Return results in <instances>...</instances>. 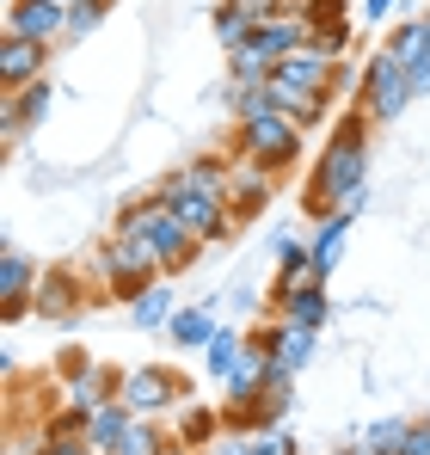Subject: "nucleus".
<instances>
[{
	"instance_id": "f257e3e1",
	"label": "nucleus",
	"mask_w": 430,
	"mask_h": 455,
	"mask_svg": "<svg viewBox=\"0 0 430 455\" xmlns=\"http://www.w3.org/2000/svg\"><path fill=\"white\" fill-rule=\"evenodd\" d=\"M362 185H369V117L351 105V111L338 117L332 142L314 160V179H307V191H301V210H307L314 222H326V216L345 210V197L362 191Z\"/></svg>"
},
{
	"instance_id": "f03ea898",
	"label": "nucleus",
	"mask_w": 430,
	"mask_h": 455,
	"mask_svg": "<svg viewBox=\"0 0 430 455\" xmlns=\"http://www.w3.org/2000/svg\"><path fill=\"white\" fill-rule=\"evenodd\" d=\"M117 234H136V240H147L166 277H179V271H191V265H197V252H203V240H197L191 228L179 222V216H172V210H166V204H160L154 191L117 210Z\"/></svg>"
},
{
	"instance_id": "7ed1b4c3",
	"label": "nucleus",
	"mask_w": 430,
	"mask_h": 455,
	"mask_svg": "<svg viewBox=\"0 0 430 455\" xmlns=\"http://www.w3.org/2000/svg\"><path fill=\"white\" fill-rule=\"evenodd\" d=\"M92 271H99V283H105L111 296H123V302H136L142 290H154V283L166 277L160 259H154V246L136 240V234H111V240H99Z\"/></svg>"
},
{
	"instance_id": "20e7f679",
	"label": "nucleus",
	"mask_w": 430,
	"mask_h": 455,
	"mask_svg": "<svg viewBox=\"0 0 430 455\" xmlns=\"http://www.w3.org/2000/svg\"><path fill=\"white\" fill-rule=\"evenodd\" d=\"M301 142H307V130H301L289 111H265V117H246V124H240L234 160H252V166H265V172H289V166L301 160Z\"/></svg>"
},
{
	"instance_id": "39448f33",
	"label": "nucleus",
	"mask_w": 430,
	"mask_h": 455,
	"mask_svg": "<svg viewBox=\"0 0 430 455\" xmlns=\"http://www.w3.org/2000/svg\"><path fill=\"white\" fill-rule=\"evenodd\" d=\"M154 197H160V204H166L179 222L191 228L203 246H221V240H234V228H240V222H234V210H227V197H210V191H197L185 172L160 179V185H154Z\"/></svg>"
},
{
	"instance_id": "423d86ee",
	"label": "nucleus",
	"mask_w": 430,
	"mask_h": 455,
	"mask_svg": "<svg viewBox=\"0 0 430 455\" xmlns=\"http://www.w3.org/2000/svg\"><path fill=\"white\" fill-rule=\"evenodd\" d=\"M412 99H418V92H412V75H406L387 50H375V56L362 62V75H357V111L369 117V124H394Z\"/></svg>"
},
{
	"instance_id": "0eeeda50",
	"label": "nucleus",
	"mask_w": 430,
	"mask_h": 455,
	"mask_svg": "<svg viewBox=\"0 0 430 455\" xmlns=\"http://www.w3.org/2000/svg\"><path fill=\"white\" fill-rule=\"evenodd\" d=\"M117 400L130 412H142V419H160V412H172V406L191 400V381L179 376V370H166V363H142V370H123Z\"/></svg>"
},
{
	"instance_id": "6e6552de",
	"label": "nucleus",
	"mask_w": 430,
	"mask_h": 455,
	"mask_svg": "<svg viewBox=\"0 0 430 455\" xmlns=\"http://www.w3.org/2000/svg\"><path fill=\"white\" fill-rule=\"evenodd\" d=\"M86 302H92V277H86L80 265H50V271H44V283H37L31 314H44V320H56V326H68Z\"/></svg>"
},
{
	"instance_id": "1a4fd4ad",
	"label": "nucleus",
	"mask_w": 430,
	"mask_h": 455,
	"mask_svg": "<svg viewBox=\"0 0 430 455\" xmlns=\"http://www.w3.org/2000/svg\"><path fill=\"white\" fill-rule=\"evenodd\" d=\"M246 339L271 351V363H277V376H301V363L314 357V332H307V326H289L283 314H277V320H265V326H252Z\"/></svg>"
},
{
	"instance_id": "9d476101",
	"label": "nucleus",
	"mask_w": 430,
	"mask_h": 455,
	"mask_svg": "<svg viewBox=\"0 0 430 455\" xmlns=\"http://www.w3.org/2000/svg\"><path fill=\"white\" fill-rule=\"evenodd\" d=\"M6 31L31 44H56L68 37V0H6Z\"/></svg>"
},
{
	"instance_id": "9b49d317",
	"label": "nucleus",
	"mask_w": 430,
	"mask_h": 455,
	"mask_svg": "<svg viewBox=\"0 0 430 455\" xmlns=\"http://www.w3.org/2000/svg\"><path fill=\"white\" fill-rule=\"evenodd\" d=\"M37 283H44V271H37L19 246H6V252H0V307H6V320H25V314H31Z\"/></svg>"
},
{
	"instance_id": "f8f14e48",
	"label": "nucleus",
	"mask_w": 430,
	"mask_h": 455,
	"mask_svg": "<svg viewBox=\"0 0 430 455\" xmlns=\"http://www.w3.org/2000/svg\"><path fill=\"white\" fill-rule=\"evenodd\" d=\"M44 62H50V44H31V37H19V31L0 37V86H6V92L44 80Z\"/></svg>"
},
{
	"instance_id": "ddd939ff",
	"label": "nucleus",
	"mask_w": 430,
	"mask_h": 455,
	"mask_svg": "<svg viewBox=\"0 0 430 455\" xmlns=\"http://www.w3.org/2000/svg\"><path fill=\"white\" fill-rule=\"evenodd\" d=\"M271 296H277V314H283L289 326H307V332H320L326 314H332L326 277H307V283H295V290H271Z\"/></svg>"
},
{
	"instance_id": "4468645a",
	"label": "nucleus",
	"mask_w": 430,
	"mask_h": 455,
	"mask_svg": "<svg viewBox=\"0 0 430 455\" xmlns=\"http://www.w3.org/2000/svg\"><path fill=\"white\" fill-rule=\"evenodd\" d=\"M271 185H277V172H265V166H252V160H234V191H227V210H234V222H240V228L252 222V216H265Z\"/></svg>"
},
{
	"instance_id": "2eb2a0df",
	"label": "nucleus",
	"mask_w": 430,
	"mask_h": 455,
	"mask_svg": "<svg viewBox=\"0 0 430 455\" xmlns=\"http://www.w3.org/2000/svg\"><path fill=\"white\" fill-rule=\"evenodd\" d=\"M50 99H56V86H50V80H31V86H19V92H6V105H0L6 142H19L31 124H44V117H50Z\"/></svg>"
},
{
	"instance_id": "dca6fc26",
	"label": "nucleus",
	"mask_w": 430,
	"mask_h": 455,
	"mask_svg": "<svg viewBox=\"0 0 430 455\" xmlns=\"http://www.w3.org/2000/svg\"><path fill=\"white\" fill-rule=\"evenodd\" d=\"M221 431H227V412H215L203 400H191L185 412H179V443H191V450H203V443H221Z\"/></svg>"
},
{
	"instance_id": "f3484780",
	"label": "nucleus",
	"mask_w": 430,
	"mask_h": 455,
	"mask_svg": "<svg viewBox=\"0 0 430 455\" xmlns=\"http://www.w3.org/2000/svg\"><path fill=\"white\" fill-rule=\"evenodd\" d=\"M345 240H351V216H345V210H338V216H326V222H320V234L307 240V246H314V271H320V277H332V271H338Z\"/></svg>"
},
{
	"instance_id": "a211bd4d",
	"label": "nucleus",
	"mask_w": 430,
	"mask_h": 455,
	"mask_svg": "<svg viewBox=\"0 0 430 455\" xmlns=\"http://www.w3.org/2000/svg\"><path fill=\"white\" fill-rule=\"evenodd\" d=\"M227 111L246 124V117H265V111H283V105H277V86L271 80H234L227 86Z\"/></svg>"
},
{
	"instance_id": "6ab92c4d",
	"label": "nucleus",
	"mask_w": 430,
	"mask_h": 455,
	"mask_svg": "<svg viewBox=\"0 0 430 455\" xmlns=\"http://www.w3.org/2000/svg\"><path fill=\"white\" fill-rule=\"evenodd\" d=\"M130 419H136V412H130L123 400H105V406H92V412H86V443L105 455L111 443H117V437H123V425H130Z\"/></svg>"
},
{
	"instance_id": "aec40b11",
	"label": "nucleus",
	"mask_w": 430,
	"mask_h": 455,
	"mask_svg": "<svg viewBox=\"0 0 430 455\" xmlns=\"http://www.w3.org/2000/svg\"><path fill=\"white\" fill-rule=\"evenodd\" d=\"M307 277H320V271H314V246L295 240V234H283V240H277V290H295V283H307Z\"/></svg>"
},
{
	"instance_id": "412c9836",
	"label": "nucleus",
	"mask_w": 430,
	"mask_h": 455,
	"mask_svg": "<svg viewBox=\"0 0 430 455\" xmlns=\"http://www.w3.org/2000/svg\"><path fill=\"white\" fill-rule=\"evenodd\" d=\"M387 56L400 62V68H418L430 56V31H425V19H400L394 31H387Z\"/></svg>"
},
{
	"instance_id": "4be33fe9",
	"label": "nucleus",
	"mask_w": 430,
	"mask_h": 455,
	"mask_svg": "<svg viewBox=\"0 0 430 455\" xmlns=\"http://www.w3.org/2000/svg\"><path fill=\"white\" fill-rule=\"evenodd\" d=\"M240 357H246V339H240L234 326H215V339L203 345V370H210L215 381H227L240 370Z\"/></svg>"
},
{
	"instance_id": "5701e85b",
	"label": "nucleus",
	"mask_w": 430,
	"mask_h": 455,
	"mask_svg": "<svg viewBox=\"0 0 430 455\" xmlns=\"http://www.w3.org/2000/svg\"><path fill=\"white\" fill-rule=\"evenodd\" d=\"M166 443H172V437H166V431H160L154 419H142V412H136V419L123 425V437H117V443H111L105 455H160Z\"/></svg>"
},
{
	"instance_id": "b1692460",
	"label": "nucleus",
	"mask_w": 430,
	"mask_h": 455,
	"mask_svg": "<svg viewBox=\"0 0 430 455\" xmlns=\"http://www.w3.org/2000/svg\"><path fill=\"white\" fill-rule=\"evenodd\" d=\"M277 105H283L301 130H320L332 117V92H289V86H277Z\"/></svg>"
},
{
	"instance_id": "393cba45",
	"label": "nucleus",
	"mask_w": 430,
	"mask_h": 455,
	"mask_svg": "<svg viewBox=\"0 0 430 455\" xmlns=\"http://www.w3.org/2000/svg\"><path fill=\"white\" fill-rule=\"evenodd\" d=\"M166 332H172L179 345H197V351H203V345L215 339V307H210V302H203V307H179Z\"/></svg>"
},
{
	"instance_id": "a878e982",
	"label": "nucleus",
	"mask_w": 430,
	"mask_h": 455,
	"mask_svg": "<svg viewBox=\"0 0 430 455\" xmlns=\"http://www.w3.org/2000/svg\"><path fill=\"white\" fill-rule=\"evenodd\" d=\"M136 326H172V314H179V302H172V290H166V277H160V283H154V290H142V296H136Z\"/></svg>"
},
{
	"instance_id": "bb28decb",
	"label": "nucleus",
	"mask_w": 430,
	"mask_h": 455,
	"mask_svg": "<svg viewBox=\"0 0 430 455\" xmlns=\"http://www.w3.org/2000/svg\"><path fill=\"white\" fill-rule=\"evenodd\" d=\"M246 37H252V19H246L240 6L221 0V6H215V44H221V50H240Z\"/></svg>"
},
{
	"instance_id": "cd10ccee",
	"label": "nucleus",
	"mask_w": 430,
	"mask_h": 455,
	"mask_svg": "<svg viewBox=\"0 0 430 455\" xmlns=\"http://www.w3.org/2000/svg\"><path fill=\"white\" fill-rule=\"evenodd\" d=\"M105 12H111V0H68V37H92L99 25H105Z\"/></svg>"
},
{
	"instance_id": "c85d7f7f",
	"label": "nucleus",
	"mask_w": 430,
	"mask_h": 455,
	"mask_svg": "<svg viewBox=\"0 0 430 455\" xmlns=\"http://www.w3.org/2000/svg\"><path fill=\"white\" fill-rule=\"evenodd\" d=\"M406 419H381V425H369V437H362V450L369 455H400V443H406Z\"/></svg>"
},
{
	"instance_id": "c756f323",
	"label": "nucleus",
	"mask_w": 430,
	"mask_h": 455,
	"mask_svg": "<svg viewBox=\"0 0 430 455\" xmlns=\"http://www.w3.org/2000/svg\"><path fill=\"white\" fill-rule=\"evenodd\" d=\"M289 12H301V19H307V31L345 25V0H289Z\"/></svg>"
},
{
	"instance_id": "7c9ffc66",
	"label": "nucleus",
	"mask_w": 430,
	"mask_h": 455,
	"mask_svg": "<svg viewBox=\"0 0 430 455\" xmlns=\"http://www.w3.org/2000/svg\"><path fill=\"white\" fill-rule=\"evenodd\" d=\"M307 50H314V56H326V62H345V50H351V25H326V31H307Z\"/></svg>"
},
{
	"instance_id": "2f4dec72",
	"label": "nucleus",
	"mask_w": 430,
	"mask_h": 455,
	"mask_svg": "<svg viewBox=\"0 0 430 455\" xmlns=\"http://www.w3.org/2000/svg\"><path fill=\"white\" fill-rule=\"evenodd\" d=\"M252 455H295V437L283 425H265V431H252Z\"/></svg>"
},
{
	"instance_id": "473e14b6",
	"label": "nucleus",
	"mask_w": 430,
	"mask_h": 455,
	"mask_svg": "<svg viewBox=\"0 0 430 455\" xmlns=\"http://www.w3.org/2000/svg\"><path fill=\"white\" fill-rule=\"evenodd\" d=\"M227 6H240L252 25H265V19H277V12H289V0H227Z\"/></svg>"
},
{
	"instance_id": "72a5a7b5",
	"label": "nucleus",
	"mask_w": 430,
	"mask_h": 455,
	"mask_svg": "<svg viewBox=\"0 0 430 455\" xmlns=\"http://www.w3.org/2000/svg\"><path fill=\"white\" fill-rule=\"evenodd\" d=\"M37 455H92V450H86V437H44Z\"/></svg>"
},
{
	"instance_id": "f704fd0d",
	"label": "nucleus",
	"mask_w": 430,
	"mask_h": 455,
	"mask_svg": "<svg viewBox=\"0 0 430 455\" xmlns=\"http://www.w3.org/2000/svg\"><path fill=\"white\" fill-rule=\"evenodd\" d=\"M215 455H252V431H221Z\"/></svg>"
},
{
	"instance_id": "c9c22d12",
	"label": "nucleus",
	"mask_w": 430,
	"mask_h": 455,
	"mask_svg": "<svg viewBox=\"0 0 430 455\" xmlns=\"http://www.w3.org/2000/svg\"><path fill=\"white\" fill-rule=\"evenodd\" d=\"M400 455H430V419L406 431V443H400Z\"/></svg>"
},
{
	"instance_id": "e433bc0d",
	"label": "nucleus",
	"mask_w": 430,
	"mask_h": 455,
	"mask_svg": "<svg viewBox=\"0 0 430 455\" xmlns=\"http://www.w3.org/2000/svg\"><path fill=\"white\" fill-rule=\"evenodd\" d=\"M406 75H412V92L425 99V92H430V56H425V62H418V68H406Z\"/></svg>"
},
{
	"instance_id": "4c0bfd02",
	"label": "nucleus",
	"mask_w": 430,
	"mask_h": 455,
	"mask_svg": "<svg viewBox=\"0 0 430 455\" xmlns=\"http://www.w3.org/2000/svg\"><path fill=\"white\" fill-rule=\"evenodd\" d=\"M394 6H400V0H362V19H387Z\"/></svg>"
},
{
	"instance_id": "58836bf2",
	"label": "nucleus",
	"mask_w": 430,
	"mask_h": 455,
	"mask_svg": "<svg viewBox=\"0 0 430 455\" xmlns=\"http://www.w3.org/2000/svg\"><path fill=\"white\" fill-rule=\"evenodd\" d=\"M160 455H197V450H191V443H179V437H172V443H166V450H160Z\"/></svg>"
},
{
	"instance_id": "ea45409f",
	"label": "nucleus",
	"mask_w": 430,
	"mask_h": 455,
	"mask_svg": "<svg viewBox=\"0 0 430 455\" xmlns=\"http://www.w3.org/2000/svg\"><path fill=\"white\" fill-rule=\"evenodd\" d=\"M338 455H369V450H338Z\"/></svg>"
},
{
	"instance_id": "a19ab883",
	"label": "nucleus",
	"mask_w": 430,
	"mask_h": 455,
	"mask_svg": "<svg viewBox=\"0 0 430 455\" xmlns=\"http://www.w3.org/2000/svg\"><path fill=\"white\" fill-rule=\"evenodd\" d=\"M418 19H425V31H430V12H418Z\"/></svg>"
}]
</instances>
